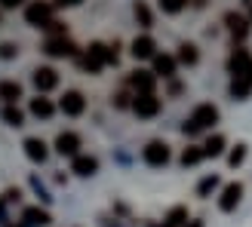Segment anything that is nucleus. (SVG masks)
<instances>
[{
    "mask_svg": "<svg viewBox=\"0 0 252 227\" xmlns=\"http://www.w3.org/2000/svg\"><path fill=\"white\" fill-rule=\"evenodd\" d=\"M216 123H219V108L216 105H197L191 120H185L182 132L185 135H197V132H203V129H209V126H216Z\"/></svg>",
    "mask_w": 252,
    "mask_h": 227,
    "instance_id": "obj_1",
    "label": "nucleus"
},
{
    "mask_svg": "<svg viewBox=\"0 0 252 227\" xmlns=\"http://www.w3.org/2000/svg\"><path fill=\"white\" fill-rule=\"evenodd\" d=\"M53 3H46V0H34L28 3L25 9V22L31 25V28H49V22H53Z\"/></svg>",
    "mask_w": 252,
    "mask_h": 227,
    "instance_id": "obj_2",
    "label": "nucleus"
},
{
    "mask_svg": "<svg viewBox=\"0 0 252 227\" xmlns=\"http://www.w3.org/2000/svg\"><path fill=\"white\" fill-rule=\"evenodd\" d=\"M169 157L172 154H169V144L166 142H148L145 150H142V160L148 163L151 169H163L169 163Z\"/></svg>",
    "mask_w": 252,
    "mask_h": 227,
    "instance_id": "obj_3",
    "label": "nucleus"
},
{
    "mask_svg": "<svg viewBox=\"0 0 252 227\" xmlns=\"http://www.w3.org/2000/svg\"><path fill=\"white\" fill-rule=\"evenodd\" d=\"M132 111L138 114V117H157V114H160V98L154 92H135Z\"/></svg>",
    "mask_w": 252,
    "mask_h": 227,
    "instance_id": "obj_4",
    "label": "nucleus"
},
{
    "mask_svg": "<svg viewBox=\"0 0 252 227\" xmlns=\"http://www.w3.org/2000/svg\"><path fill=\"white\" fill-rule=\"evenodd\" d=\"M59 111H62V114H68V117H80V114L86 111V98H83V92L68 89L65 95L59 98Z\"/></svg>",
    "mask_w": 252,
    "mask_h": 227,
    "instance_id": "obj_5",
    "label": "nucleus"
},
{
    "mask_svg": "<svg viewBox=\"0 0 252 227\" xmlns=\"http://www.w3.org/2000/svg\"><path fill=\"white\" fill-rule=\"evenodd\" d=\"M31 80L37 86V92H49V89L59 86V74H56V68H34Z\"/></svg>",
    "mask_w": 252,
    "mask_h": 227,
    "instance_id": "obj_6",
    "label": "nucleus"
},
{
    "mask_svg": "<svg viewBox=\"0 0 252 227\" xmlns=\"http://www.w3.org/2000/svg\"><path fill=\"white\" fill-rule=\"evenodd\" d=\"M252 68V56L249 49H237V53L228 58V71L234 74V77H246V71Z\"/></svg>",
    "mask_w": 252,
    "mask_h": 227,
    "instance_id": "obj_7",
    "label": "nucleus"
},
{
    "mask_svg": "<svg viewBox=\"0 0 252 227\" xmlns=\"http://www.w3.org/2000/svg\"><path fill=\"white\" fill-rule=\"evenodd\" d=\"M56 150L62 157H77V150H80V138L77 132H59L56 138Z\"/></svg>",
    "mask_w": 252,
    "mask_h": 227,
    "instance_id": "obj_8",
    "label": "nucleus"
},
{
    "mask_svg": "<svg viewBox=\"0 0 252 227\" xmlns=\"http://www.w3.org/2000/svg\"><path fill=\"white\" fill-rule=\"evenodd\" d=\"M46 56H56V58H65V56H74V43L68 40V37H49V40L43 43Z\"/></svg>",
    "mask_w": 252,
    "mask_h": 227,
    "instance_id": "obj_9",
    "label": "nucleus"
},
{
    "mask_svg": "<svg viewBox=\"0 0 252 227\" xmlns=\"http://www.w3.org/2000/svg\"><path fill=\"white\" fill-rule=\"evenodd\" d=\"M129 53H132V58H154L157 56V43L151 40L148 34H142V37H135V40H132Z\"/></svg>",
    "mask_w": 252,
    "mask_h": 227,
    "instance_id": "obj_10",
    "label": "nucleus"
},
{
    "mask_svg": "<svg viewBox=\"0 0 252 227\" xmlns=\"http://www.w3.org/2000/svg\"><path fill=\"white\" fill-rule=\"evenodd\" d=\"M240 197H243V184H228L221 191V199H219V206H221V212H234L237 209V203H240Z\"/></svg>",
    "mask_w": 252,
    "mask_h": 227,
    "instance_id": "obj_11",
    "label": "nucleus"
},
{
    "mask_svg": "<svg viewBox=\"0 0 252 227\" xmlns=\"http://www.w3.org/2000/svg\"><path fill=\"white\" fill-rule=\"evenodd\" d=\"M129 86L135 92H154V74L151 71H132L129 74Z\"/></svg>",
    "mask_w": 252,
    "mask_h": 227,
    "instance_id": "obj_12",
    "label": "nucleus"
},
{
    "mask_svg": "<svg viewBox=\"0 0 252 227\" xmlns=\"http://www.w3.org/2000/svg\"><path fill=\"white\" fill-rule=\"evenodd\" d=\"M25 154H28V160H34V163H43L49 157L46 142L43 138H25Z\"/></svg>",
    "mask_w": 252,
    "mask_h": 227,
    "instance_id": "obj_13",
    "label": "nucleus"
},
{
    "mask_svg": "<svg viewBox=\"0 0 252 227\" xmlns=\"http://www.w3.org/2000/svg\"><path fill=\"white\" fill-rule=\"evenodd\" d=\"M175 68H179V58L175 56H154V74L157 77H172Z\"/></svg>",
    "mask_w": 252,
    "mask_h": 227,
    "instance_id": "obj_14",
    "label": "nucleus"
},
{
    "mask_svg": "<svg viewBox=\"0 0 252 227\" xmlns=\"http://www.w3.org/2000/svg\"><path fill=\"white\" fill-rule=\"evenodd\" d=\"M77 175H83V178H90V175H95L98 172V160L95 157H83V154H77L74 157V166H71Z\"/></svg>",
    "mask_w": 252,
    "mask_h": 227,
    "instance_id": "obj_15",
    "label": "nucleus"
},
{
    "mask_svg": "<svg viewBox=\"0 0 252 227\" xmlns=\"http://www.w3.org/2000/svg\"><path fill=\"white\" fill-rule=\"evenodd\" d=\"M224 25H228V31H231L234 37H240V40L249 34V22H246L243 16H237V12H228V16H224Z\"/></svg>",
    "mask_w": 252,
    "mask_h": 227,
    "instance_id": "obj_16",
    "label": "nucleus"
},
{
    "mask_svg": "<svg viewBox=\"0 0 252 227\" xmlns=\"http://www.w3.org/2000/svg\"><path fill=\"white\" fill-rule=\"evenodd\" d=\"M31 114H34V117H40V120H49L56 114V105L49 102V98L37 95V98H31Z\"/></svg>",
    "mask_w": 252,
    "mask_h": 227,
    "instance_id": "obj_17",
    "label": "nucleus"
},
{
    "mask_svg": "<svg viewBox=\"0 0 252 227\" xmlns=\"http://www.w3.org/2000/svg\"><path fill=\"white\" fill-rule=\"evenodd\" d=\"M0 98H3L6 105H16L22 98V86L16 80H3V83H0Z\"/></svg>",
    "mask_w": 252,
    "mask_h": 227,
    "instance_id": "obj_18",
    "label": "nucleus"
},
{
    "mask_svg": "<svg viewBox=\"0 0 252 227\" xmlns=\"http://www.w3.org/2000/svg\"><path fill=\"white\" fill-rule=\"evenodd\" d=\"M182 61V65H197V58H200V53H197V46L194 43H182L179 46V56H175Z\"/></svg>",
    "mask_w": 252,
    "mask_h": 227,
    "instance_id": "obj_19",
    "label": "nucleus"
},
{
    "mask_svg": "<svg viewBox=\"0 0 252 227\" xmlns=\"http://www.w3.org/2000/svg\"><path fill=\"white\" fill-rule=\"evenodd\" d=\"M185 221H188V209L185 206H175L166 215V221H163V227H185Z\"/></svg>",
    "mask_w": 252,
    "mask_h": 227,
    "instance_id": "obj_20",
    "label": "nucleus"
},
{
    "mask_svg": "<svg viewBox=\"0 0 252 227\" xmlns=\"http://www.w3.org/2000/svg\"><path fill=\"white\" fill-rule=\"evenodd\" d=\"M252 92V80L249 77H234V83H231V95L234 98H246Z\"/></svg>",
    "mask_w": 252,
    "mask_h": 227,
    "instance_id": "obj_21",
    "label": "nucleus"
},
{
    "mask_svg": "<svg viewBox=\"0 0 252 227\" xmlns=\"http://www.w3.org/2000/svg\"><path fill=\"white\" fill-rule=\"evenodd\" d=\"M203 157H206V154H203V147H185L179 163H182V166H197V163L203 160Z\"/></svg>",
    "mask_w": 252,
    "mask_h": 227,
    "instance_id": "obj_22",
    "label": "nucleus"
},
{
    "mask_svg": "<svg viewBox=\"0 0 252 227\" xmlns=\"http://www.w3.org/2000/svg\"><path fill=\"white\" fill-rule=\"evenodd\" d=\"M25 221L34 224V227H46L49 224V215L43 209H25Z\"/></svg>",
    "mask_w": 252,
    "mask_h": 227,
    "instance_id": "obj_23",
    "label": "nucleus"
},
{
    "mask_svg": "<svg viewBox=\"0 0 252 227\" xmlns=\"http://www.w3.org/2000/svg\"><path fill=\"white\" fill-rule=\"evenodd\" d=\"M221 150H224V138H221V135L206 138V144H203V154H206V157H219Z\"/></svg>",
    "mask_w": 252,
    "mask_h": 227,
    "instance_id": "obj_24",
    "label": "nucleus"
},
{
    "mask_svg": "<svg viewBox=\"0 0 252 227\" xmlns=\"http://www.w3.org/2000/svg\"><path fill=\"white\" fill-rule=\"evenodd\" d=\"M135 19H138V25H142V28H151V25H154V19H151V9L145 6V0H135Z\"/></svg>",
    "mask_w": 252,
    "mask_h": 227,
    "instance_id": "obj_25",
    "label": "nucleus"
},
{
    "mask_svg": "<svg viewBox=\"0 0 252 227\" xmlns=\"http://www.w3.org/2000/svg\"><path fill=\"white\" fill-rule=\"evenodd\" d=\"M157 6L166 12V16H175V12H182L188 6V0H157Z\"/></svg>",
    "mask_w": 252,
    "mask_h": 227,
    "instance_id": "obj_26",
    "label": "nucleus"
},
{
    "mask_svg": "<svg viewBox=\"0 0 252 227\" xmlns=\"http://www.w3.org/2000/svg\"><path fill=\"white\" fill-rule=\"evenodd\" d=\"M3 123H6V126H22V123H25V114H22L16 105H9V108L3 111Z\"/></svg>",
    "mask_w": 252,
    "mask_h": 227,
    "instance_id": "obj_27",
    "label": "nucleus"
},
{
    "mask_svg": "<svg viewBox=\"0 0 252 227\" xmlns=\"http://www.w3.org/2000/svg\"><path fill=\"white\" fill-rule=\"evenodd\" d=\"M216 187H219V178H216V175H209V178H203V181H200L197 194H200V197H209L212 191H216Z\"/></svg>",
    "mask_w": 252,
    "mask_h": 227,
    "instance_id": "obj_28",
    "label": "nucleus"
},
{
    "mask_svg": "<svg viewBox=\"0 0 252 227\" xmlns=\"http://www.w3.org/2000/svg\"><path fill=\"white\" fill-rule=\"evenodd\" d=\"M243 160H246V144H237V147L231 150V157H228V163H231V166H240Z\"/></svg>",
    "mask_w": 252,
    "mask_h": 227,
    "instance_id": "obj_29",
    "label": "nucleus"
},
{
    "mask_svg": "<svg viewBox=\"0 0 252 227\" xmlns=\"http://www.w3.org/2000/svg\"><path fill=\"white\" fill-rule=\"evenodd\" d=\"M16 53H19V49L12 46V43H3V46H0V56H3V58H12Z\"/></svg>",
    "mask_w": 252,
    "mask_h": 227,
    "instance_id": "obj_30",
    "label": "nucleus"
},
{
    "mask_svg": "<svg viewBox=\"0 0 252 227\" xmlns=\"http://www.w3.org/2000/svg\"><path fill=\"white\" fill-rule=\"evenodd\" d=\"M77 3H83V0H53V6H59V9H68V6H77Z\"/></svg>",
    "mask_w": 252,
    "mask_h": 227,
    "instance_id": "obj_31",
    "label": "nucleus"
},
{
    "mask_svg": "<svg viewBox=\"0 0 252 227\" xmlns=\"http://www.w3.org/2000/svg\"><path fill=\"white\" fill-rule=\"evenodd\" d=\"M22 3V0H0V6H3V9H16Z\"/></svg>",
    "mask_w": 252,
    "mask_h": 227,
    "instance_id": "obj_32",
    "label": "nucleus"
},
{
    "mask_svg": "<svg viewBox=\"0 0 252 227\" xmlns=\"http://www.w3.org/2000/svg\"><path fill=\"white\" fill-rule=\"evenodd\" d=\"M246 77H249V80H252V68H249V71H246Z\"/></svg>",
    "mask_w": 252,
    "mask_h": 227,
    "instance_id": "obj_33",
    "label": "nucleus"
}]
</instances>
